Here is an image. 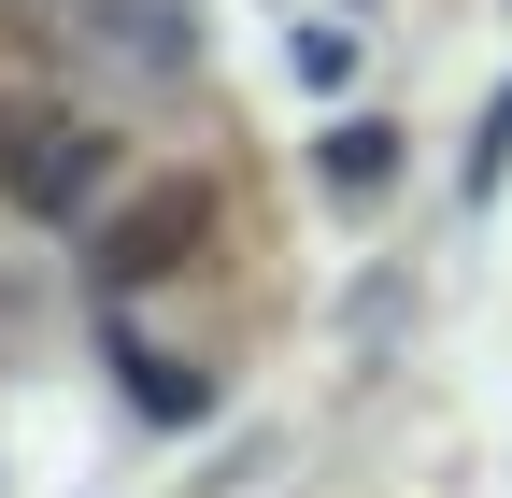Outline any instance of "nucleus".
Wrapping results in <instances>:
<instances>
[{
	"label": "nucleus",
	"instance_id": "nucleus-1",
	"mask_svg": "<svg viewBox=\"0 0 512 498\" xmlns=\"http://www.w3.org/2000/svg\"><path fill=\"white\" fill-rule=\"evenodd\" d=\"M86 171H100V129H86V114H0V185H15L29 214H72Z\"/></svg>",
	"mask_w": 512,
	"mask_h": 498
},
{
	"label": "nucleus",
	"instance_id": "nucleus-2",
	"mask_svg": "<svg viewBox=\"0 0 512 498\" xmlns=\"http://www.w3.org/2000/svg\"><path fill=\"white\" fill-rule=\"evenodd\" d=\"M200 242H214V200H200V185H157V200H128V214H114L100 271H114V285H157V271L200 257Z\"/></svg>",
	"mask_w": 512,
	"mask_h": 498
}]
</instances>
